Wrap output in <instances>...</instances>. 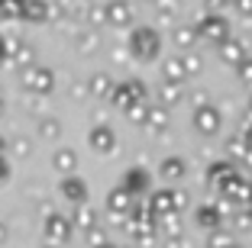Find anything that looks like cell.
<instances>
[{"mask_svg":"<svg viewBox=\"0 0 252 248\" xmlns=\"http://www.w3.org/2000/svg\"><path fill=\"white\" fill-rule=\"evenodd\" d=\"M200 29H207V36H223V32H226V23L217 20V16H210V20L200 23Z\"/></svg>","mask_w":252,"mask_h":248,"instance_id":"obj_1","label":"cell"},{"mask_svg":"<svg viewBox=\"0 0 252 248\" xmlns=\"http://www.w3.org/2000/svg\"><path fill=\"white\" fill-rule=\"evenodd\" d=\"M239 3V13H252V0H236Z\"/></svg>","mask_w":252,"mask_h":248,"instance_id":"obj_2","label":"cell"},{"mask_svg":"<svg viewBox=\"0 0 252 248\" xmlns=\"http://www.w3.org/2000/svg\"><path fill=\"white\" fill-rule=\"evenodd\" d=\"M210 3H226V0H210Z\"/></svg>","mask_w":252,"mask_h":248,"instance_id":"obj_3","label":"cell"}]
</instances>
